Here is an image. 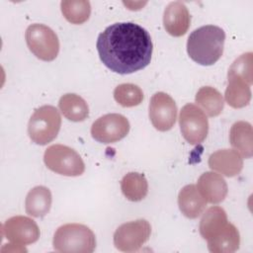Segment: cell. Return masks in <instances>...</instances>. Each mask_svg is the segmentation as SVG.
<instances>
[{
  "mask_svg": "<svg viewBox=\"0 0 253 253\" xmlns=\"http://www.w3.org/2000/svg\"><path fill=\"white\" fill-rule=\"evenodd\" d=\"M96 46L103 64L119 74H129L146 67L153 49L148 32L132 22L107 27L99 35Z\"/></svg>",
  "mask_w": 253,
  "mask_h": 253,
  "instance_id": "6da1fadb",
  "label": "cell"
},
{
  "mask_svg": "<svg viewBox=\"0 0 253 253\" xmlns=\"http://www.w3.org/2000/svg\"><path fill=\"white\" fill-rule=\"evenodd\" d=\"M224 31L214 25L202 26L193 31L187 41L189 56L201 65H212L223 53Z\"/></svg>",
  "mask_w": 253,
  "mask_h": 253,
  "instance_id": "7a4b0ae2",
  "label": "cell"
},
{
  "mask_svg": "<svg viewBox=\"0 0 253 253\" xmlns=\"http://www.w3.org/2000/svg\"><path fill=\"white\" fill-rule=\"evenodd\" d=\"M54 250L63 253H92L96 248L94 232L80 223H66L59 226L53 235Z\"/></svg>",
  "mask_w": 253,
  "mask_h": 253,
  "instance_id": "3957f363",
  "label": "cell"
},
{
  "mask_svg": "<svg viewBox=\"0 0 253 253\" xmlns=\"http://www.w3.org/2000/svg\"><path fill=\"white\" fill-rule=\"evenodd\" d=\"M61 126V117L55 107L44 105L32 115L28 124V134L33 142L45 145L58 134Z\"/></svg>",
  "mask_w": 253,
  "mask_h": 253,
  "instance_id": "277c9868",
  "label": "cell"
},
{
  "mask_svg": "<svg viewBox=\"0 0 253 253\" xmlns=\"http://www.w3.org/2000/svg\"><path fill=\"white\" fill-rule=\"evenodd\" d=\"M43 161L49 170L64 176H80L85 171L81 156L73 148L63 144L47 147L43 154Z\"/></svg>",
  "mask_w": 253,
  "mask_h": 253,
  "instance_id": "5b68a950",
  "label": "cell"
},
{
  "mask_svg": "<svg viewBox=\"0 0 253 253\" xmlns=\"http://www.w3.org/2000/svg\"><path fill=\"white\" fill-rule=\"evenodd\" d=\"M26 42L34 55L43 61H52L59 52V41L56 34L42 24L30 25L25 34Z\"/></svg>",
  "mask_w": 253,
  "mask_h": 253,
  "instance_id": "8992f818",
  "label": "cell"
},
{
  "mask_svg": "<svg viewBox=\"0 0 253 253\" xmlns=\"http://www.w3.org/2000/svg\"><path fill=\"white\" fill-rule=\"evenodd\" d=\"M179 125L183 137L193 145L202 143L209 132V122L201 108L186 104L180 111Z\"/></svg>",
  "mask_w": 253,
  "mask_h": 253,
  "instance_id": "52a82bcc",
  "label": "cell"
},
{
  "mask_svg": "<svg viewBox=\"0 0 253 253\" xmlns=\"http://www.w3.org/2000/svg\"><path fill=\"white\" fill-rule=\"evenodd\" d=\"M151 226L145 219L128 221L120 225L114 233V245L123 252L139 250L148 240Z\"/></svg>",
  "mask_w": 253,
  "mask_h": 253,
  "instance_id": "ba28073f",
  "label": "cell"
},
{
  "mask_svg": "<svg viewBox=\"0 0 253 253\" xmlns=\"http://www.w3.org/2000/svg\"><path fill=\"white\" fill-rule=\"evenodd\" d=\"M129 131L128 120L121 114H107L97 119L91 126L92 137L105 144L115 143Z\"/></svg>",
  "mask_w": 253,
  "mask_h": 253,
  "instance_id": "9c48e42d",
  "label": "cell"
},
{
  "mask_svg": "<svg viewBox=\"0 0 253 253\" xmlns=\"http://www.w3.org/2000/svg\"><path fill=\"white\" fill-rule=\"evenodd\" d=\"M177 106L173 98L164 93H155L149 103V119L152 126L159 131L171 129L177 119Z\"/></svg>",
  "mask_w": 253,
  "mask_h": 253,
  "instance_id": "30bf717a",
  "label": "cell"
},
{
  "mask_svg": "<svg viewBox=\"0 0 253 253\" xmlns=\"http://www.w3.org/2000/svg\"><path fill=\"white\" fill-rule=\"evenodd\" d=\"M2 231L3 235L16 245L31 244L40 237V228L36 221L24 215L8 218L2 226Z\"/></svg>",
  "mask_w": 253,
  "mask_h": 253,
  "instance_id": "8fae6325",
  "label": "cell"
},
{
  "mask_svg": "<svg viewBox=\"0 0 253 253\" xmlns=\"http://www.w3.org/2000/svg\"><path fill=\"white\" fill-rule=\"evenodd\" d=\"M191 16L186 5L180 1L169 3L163 14V25L166 32L173 37L185 35L190 27Z\"/></svg>",
  "mask_w": 253,
  "mask_h": 253,
  "instance_id": "7c38bea8",
  "label": "cell"
},
{
  "mask_svg": "<svg viewBox=\"0 0 253 253\" xmlns=\"http://www.w3.org/2000/svg\"><path fill=\"white\" fill-rule=\"evenodd\" d=\"M197 188L207 203H221L228 192L227 184L223 177L214 172H205L198 179Z\"/></svg>",
  "mask_w": 253,
  "mask_h": 253,
  "instance_id": "4fadbf2b",
  "label": "cell"
},
{
  "mask_svg": "<svg viewBox=\"0 0 253 253\" xmlns=\"http://www.w3.org/2000/svg\"><path fill=\"white\" fill-rule=\"evenodd\" d=\"M209 166L226 177L238 175L243 168V159L234 149H219L209 157Z\"/></svg>",
  "mask_w": 253,
  "mask_h": 253,
  "instance_id": "5bb4252c",
  "label": "cell"
},
{
  "mask_svg": "<svg viewBox=\"0 0 253 253\" xmlns=\"http://www.w3.org/2000/svg\"><path fill=\"white\" fill-rule=\"evenodd\" d=\"M178 206L186 217L194 219L203 213L207 202L199 192L197 186L190 184L183 187L179 192Z\"/></svg>",
  "mask_w": 253,
  "mask_h": 253,
  "instance_id": "9a60e30c",
  "label": "cell"
},
{
  "mask_svg": "<svg viewBox=\"0 0 253 253\" xmlns=\"http://www.w3.org/2000/svg\"><path fill=\"white\" fill-rule=\"evenodd\" d=\"M251 84L240 76L227 74V87L224 94L226 103L234 109L247 106L251 100Z\"/></svg>",
  "mask_w": 253,
  "mask_h": 253,
  "instance_id": "2e32d148",
  "label": "cell"
},
{
  "mask_svg": "<svg viewBox=\"0 0 253 253\" xmlns=\"http://www.w3.org/2000/svg\"><path fill=\"white\" fill-rule=\"evenodd\" d=\"M252 134V126L244 121L234 123L229 130V141L231 146L245 158H250L253 154Z\"/></svg>",
  "mask_w": 253,
  "mask_h": 253,
  "instance_id": "e0dca14e",
  "label": "cell"
},
{
  "mask_svg": "<svg viewBox=\"0 0 253 253\" xmlns=\"http://www.w3.org/2000/svg\"><path fill=\"white\" fill-rule=\"evenodd\" d=\"M208 248L212 253H231L240 245V235L234 224L228 222L217 234L208 239Z\"/></svg>",
  "mask_w": 253,
  "mask_h": 253,
  "instance_id": "ac0fdd59",
  "label": "cell"
},
{
  "mask_svg": "<svg viewBox=\"0 0 253 253\" xmlns=\"http://www.w3.org/2000/svg\"><path fill=\"white\" fill-rule=\"evenodd\" d=\"M51 193L44 186H37L30 190L25 200L26 212L34 217H42L50 210Z\"/></svg>",
  "mask_w": 253,
  "mask_h": 253,
  "instance_id": "d6986e66",
  "label": "cell"
},
{
  "mask_svg": "<svg viewBox=\"0 0 253 253\" xmlns=\"http://www.w3.org/2000/svg\"><path fill=\"white\" fill-rule=\"evenodd\" d=\"M227 215L225 211L220 207H211L203 214L200 221V234L206 240L217 234L226 224Z\"/></svg>",
  "mask_w": 253,
  "mask_h": 253,
  "instance_id": "ffe728a7",
  "label": "cell"
},
{
  "mask_svg": "<svg viewBox=\"0 0 253 253\" xmlns=\"http://www.w3.org/2000/svg\"><path fill=\"white\" fill-rule=\"evenodd\" d=\"M58 108L62 115L71 122H82L89 116L86 101L77 94L67 93L60 97Z\"/></svg>",
  "mask_w": 253,
  "mask_h": 253,
  "instance_id": "44dd1931",
  "label": "cell"
},
{
  "mask_svg": "<svg viewBox=\"0 0 253 253\" xmlns=\"http://www.w3.org/2000/svg\"><path fill=\"white\" fill-rule=\"evenodd\" d=\"M121 190L128 201L139 202L143 200L148 193V183L143 174L129 172L123 177Z\"/></svg>",
  "mask_w": 253,
  "mask_h": 253,
  "instance_id": "7402d4cb",
  "label": "cell"
},
{
  "mask_svg": "<svg viewBox=\"0 0 253 253\" xmlns=\"http://www.w3.org/2000/svg\"><path fill=\"white\" fill-rule=\"evenodd\" d=\"M195 101L209 117L218 116L224 106L222 95L213 87L205 86L199 89Z\"/></svg>",
  "mask_w": 253,
  "mask_h": 253,
  "instance_id": "603a6c76",
  "label": "cell"
},
{
  "mask_svg": "<svg viewBox=\"0 0 253 253\" xmlns=\"http://www.w3.org/2000/svg\"><path fill=\"white\" fill-rule=\"evenodd\" d=\"M64 18L71 24L80 25L85 23L91 14V5L86 0H64L60 3Z\"/></svg>",
  "mask_w": 253,
  "mask_h": 253,
  "instance_id": "cb8c5ba5",
  "label": "cell"
},
{
  "mask_svg": "<svg viewBox=\"0 0 253 253\" xmlns=\"http://www.w3.org/2000/svg\"><path fill=\"white\" fill-rule=\"evenodd\" d=\"M114 99L122 107H134L142 102L143 92L137 85L131 83H124L118 85L115 88Z\"/></svg>",
  "mask_w": 253,
  "mask_h": 253,
  "instance_id": "d4e9b609",
  "label": "cell"
},
{
  "mask_svg": "<svg viewBox=\"0 0 253 253\" xmlns=\"http://www.w3.org/2000/svg\"><path fill=\"white\" fill-rule=\"evenodd\" d=\"M252 52H246L233 61L227 74L240 76L252 83Z\"/></svg>",
  "mask_w": 253,
  "mask_h": 253,
  "instance_id": "484cf974",
  "label": "cell"
}]
</instances>
